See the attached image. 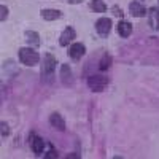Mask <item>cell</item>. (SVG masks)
I'll return each instance as SVG.
<instances>
[{
	"mask_svg": "<svg viewBox=\"0 0 159 159\" xmlns=\"http://www.w3.org/2000/svg\"><path fill=\"white\" fill-rule=\"evenodd\" d=\"M96 30L100 37H107L111 30V19L110 18H100L96 22Z\"/></svg>",
	"mask_w": 159,
	"mask_h": 159,
	"instance_id": "277c9868",
	"label": "cell"
},
{
	"mask_svg": "<svg viewBox=\"0 0 159 159\" xmlns=\"http://www.w3.org/2000/svg\"><path fill=\"white\" fill-rule=\"evenodd\" d=\"M88 86L91 88V91L100 92L108 86V78L103 76V75H91L88 78Z\"/></svg>",
	"mask_w": 159,
	"mask_h": 159,
	"instance_id": "3957f363",
	"label": "cell"
},
{
	"mask_svg": "<svg viewBox=\"0 0 159 159\" xmlns=\"http://www.w3.org/2000/svg\"><path fill=\"white\" fill-rule=\"evenodd\" d=\"M70 2H72V3H76V2H78V0H70Z\"/></svg>",
	"mask_w": 159,
	"mask_h": 159,
	"instance_id": "ffe728a7",
	"label": "cell"
},
{
	"mask_svg": "<svg viewBox=\"0 0 159 159\" xmlns=\"http://www.w3.org/2000/svg\"><path fill=\"white\" fill-rule=\"evenodd\" d=\"M49 123H51L52 127L57 129V130H65V121H64L62 115H59V113H52L49 116Z\"/></svg>",
	"mask_w": 159,
	"mask_h": 159,
	"instance_id": "8fae6325",
	"label": "cell"
},
{
	"mask_svg": "<svg viewBox=\"0 0 159 159\" xmlns=\"http://www.w3.org/2000/svg\"><path fill=\"white\" fill-rule=\"evenodd\" d=\"M25 40L32 48H38L40 46V35L35 30H27L25 32Z\"/></svg>",
	"mask_w": 159,
	"mask_h": 159,
	"instance_id": "4fadbf2b",
	"label": "cell"
},
{
	"mask_svg": "<svg viewBox=\"0 0 159 159\" xmlns=\"http://www.w3.org/2000/svg\"><path fill=\"white\" fill-rule=\"evenodd\" d=\"M18 56H19L21 64L27 65V67H34L40 61V54L35 51V48H19Z\"/></svg>",
	"mask_w": 159,
	"mask_h": 159,
	"instance_id": "7a4b0ae2",
	"label": "cell"
},
{
	"mask_svg": "<svg viewBox=\"0 0 159 159\" xmlns=\"http://www.w3.org/2000/svg\"><path fill=\"white\" fill-rule=\"evenodd\" d=\"M45 157H59V154H57V151H56L54 148H51V150L45 154Z\"/></svg>",
	"mask_w": 159,
	"mask_h": 159,
	"instance_id": "d6986e66",
	"label": "cell"
},
{
	"mask_svg": "<svg viewBox=\"0 0 159 159\" xmlns=\"http://www.w3.org/2000/svg\"><path fill=\"white\" fill-rule=\"evenodd\" d=\"M129 11H130V15L132 16H135V18H142L147 15V10H145V7L140 3V2H130L129 3Z\"/></svg>",
	"mask_w": 159,
	"mask_h": 159,
	"instance_id": "9c48e42d",
	"label": "cell"
},
{
	"mask_svg": "<svg viewBox=\"0 0 159 159\" xmlns=\"http://www.w3.org/2000/svg\"><path fill=\"white\" fill-rule=\"evenodd\" d=\"M86 52V48L83 43H72L70 45V49H69V56L73 59V61H80Z\"/></svg>",
	"mask_w": 159,
	"mask_h": 159,
	"instance_id": "8992f818",
	"label": "cell"
},
{
	"mask_svg": "<svg viewBox=\"0 0 159 159\" xmlns=\"http://www.w3.org/2000/svg\"><path fill=\"white\" fill-rule=\"evenodd\" d=\"M57 67V61L52 54H45L43 62H42V80L49 83L52 76H54V70Z\"/></svg>",
	"mask_w": 159,
	"mask_h": 159,
	"instance_id": "6da1fadb",
	"label": "cell"
},
{
	"mask_svg": "<svg viewBox=\"0 0 159 159\" xmlns=\"http://www.w3.org/2000/svg\"><path fill=\"white\" fill-rule=\"evenodd\" d=\"M110 65H111V56L110 54H103V57L99 62V69L100 70H107Z\"/></svg>",
	"mask_w": 159,
	"mask_h": 159,
	"instance_id": "2e32d148",
	"label": "cell"
},
{
	"mask_svg": "<svg viewBox=\"0 0 159 159\" xmlns=\"http://www.w3.org/2000/svg\"><path fill=\"white\" fill-rule=\"evenodd\" d=\"M62 16V13L59 10H42V18L46 21H54Z\"/></svg>",
	"mask_w": 159,
	"mask_h": 159,
	"instance_id": "5bb4252c",
	"label": "cell"
},
{
	"mask_svg": "<svg viewBox=\"0 0 159 159\" xmlns=\"http://www.w3.org/2000/svg\"><path fill=\"white\" fill-rule=\"evenodd\" d=\"M75 37H76L75 29H72V27H65L64 32H62L61 37H59V45H61V46H67V45H70L73 40H75Z\"/></svg>",
	"mask_w": 159,
	"mask_h": 159,
	"instance_id": "5b68a950",
	"label": "cell"
},
{
	"mask_svg": "<svg viewBox=\"0 0 159 159\" xmlns=\"http://www.w3.org/2000/svg\"><path fill=\"white\" fill-rule=\"evenodd\" d=\"M118 34L121 35L123 38H127L132 34V24L127 21H119L118 24Z\"/></svg>",
	"mask_w": 159,
	"mask_h": 159,
	"instance_id": "7c38bea8",
	"label": "cell"
},
{
	"mask_svg": "<svg viewBox=\"0 0 159 159\" xmlns=\"http://www.w3.org/2000/svg\"><path fill=\"white\" fill-rule=\"evenodd\" d=\"M91 10H94L96 13H105L107 11V5H105L102 0H92V2L89 3Z\"/></svg>",
	"mask_w": 159,
	"mask_h": 159,
	"instance_id": "9a60e30c",
	"label": "cell"
},
{
	"mask_svg": "<svg viewBox=\"0 0 159 159\" xmlns=\"http://www.w3.org/2000/svg\"><path fill=\"white\" fill-rule=\"evenodd\" d=\"M10 134V127L7 123H2V137H7Z\"/></svg>",
	"mask_w": 159,
	"mask_h": 159,
	"instance_id": "ac0fdd59",
	"label": "cell"
},
{
	"mask_svg": "<svg viewBox=\"0 0 159 159\" xmlns=\"http://www.w3.org/2000/svg\"><path fill=\"white\" fill-rule=\"evenodd\" d=\"M61 81L65 86H70L73 83V78H72V70L67 64H62L61 65Z\"/></svg>",
	"mask_w": 159,
	"mask_h": 159,
	"instance_id": "30bf717a",
	"label": "cell"
},
{
	"mask_svg": "<svg viewBox=\"0 0 159 159\" xmlns=\"http://www.w3.org/2000/svg\"><path fill=\"white\" fill-rule=\"evenodd\" d=\"M0 11H2V16H0V21H5L7 19V16H8V8L5 7V5H2V7H0Z\"/></svg>",
	"mask_w": 159,
	"mask_h": 159,
	"instance_id": "e0dca14e",
	"label": "cell"
},
{
	"mask_svg": "<svg viewBox=\"0 0 159 159\" xmlns=\"http://www.w3.org/2000/svg\"><path fill=\"white\" fill-rule=\"evenodd\" d=\"M148 22L153 30H159V10L156 7H151L148 10Z\"/></svg>",
	"mask_w": 159,
	"mask_h": 159,
	"instance_id": "ba28073f",
	"label": "cell"
},
{
	"mask_svg": "<svg viewBox=\"0 0 159 159\" xmlns=\"http://www.w3.org/2000/svg\"><path fill=\"white\" fill-rule=\"evenodd\" d=\"M30 145H32V151L35 153V156H42L43 151H45V145H46V142H45L42 137H35V135H34Z\"/></svg>",
	"mask_w": 159,
	"mask_h": 159,
	"instance_id": "52a82bcc",
	"label": "cell"
}]
</instances>
